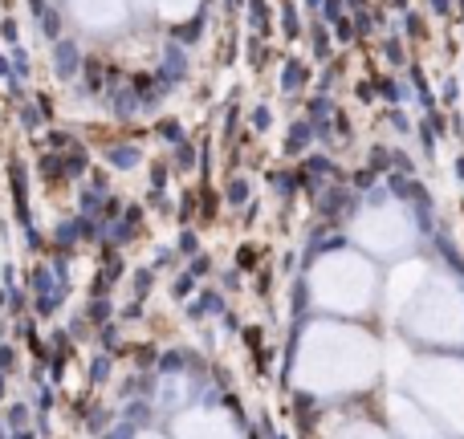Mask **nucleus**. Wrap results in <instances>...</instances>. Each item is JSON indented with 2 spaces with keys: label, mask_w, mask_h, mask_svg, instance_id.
<instances>
[{
  "label": "nucleus",
  "mask_w": 464,
  "mask_h": 439,
  "mask_svg": "<svg viewBox=\"0 0 464 439\" xmlns=\"http://www.w3.org/2000/svg\"><path fill=\"white\" fill-rule=\"evenodd\" d=\"M41 21H45V37H57V16H53V13H41Z\"/></svg>",
  "instance_id": "f03ea898"
},
{
  "label": "nucleus",
  "mask_w": 464,
  "mask_h": 439,
  "mask_svg": "<svg viewBox=\"0 0 464 439\" xmlns=\"http://www.w3.org/2000/svg\"><path fill=\"white\" fill-rule=\"evenodd\" d=\"M310 4H318V0H310Z\"/></svg>",
  "instance_id": "39448f33"
},
{
  "label": "nucleus",
  "mask_w": 464,
  "mask_h": 439,
  "mask_svg": "<svg viewBox=\"0 0 464 439\" xmlns=\"http://www.w3.org/2000/svg\"><path fill=\"white\" fill-rule=\"evenodd\" d=\"M74 69H78V49L69 45V41H57V74L74 78Z\"/></svg>",
  "instance_id": "f257e3e1"
},
{
  "label": "nucleus",
  "mask_w": 464,
  "mask_h": 439,
  "mask_svg": "<svg viewBox=\"0 0 464 439\" xmlns=\"http://www.w3.org/2000/svg\"><path fill=\"white\" fill-rule=\"evenodd\" d=\"M13 57H17V74H21V78H25V74H29V62H25V53H21V49H17Z\"/></svg>",
  "instance_id": "7ed1b4c3"
},
{
  "label": "nucleus",
  "mask_w": 464,
  "mask_h": 439,
  "mask_svg": "<svg viewBox=\"0 0 464 439\" xmlns=\"http://www.w3.org/2000/svg\"><path fill=\"white\" fill-rule=\"evenodd\" d=\"M431 4H436V8H440V13H448V0H431Z\"/></svg>",
  "instance_id": "20e7f679"
}]
</instances>
